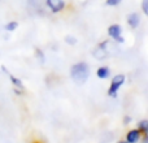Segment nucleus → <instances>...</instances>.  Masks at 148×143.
<instances>
[{
    "label": "nucleus",
    "mask_w": 148,
    "mask_h": 143,
    "mask_svg": "<svg viewBox=\"0 0 148 143\" xmlns=\"http://www.w3.org/2000/svg\"><path fill=\"white\" fill-rule=\"evenodd\" d=\"M70 76H72L73 81L75 83H84L90 77V68L86 63H78V64L73 65L70 69Z\"/></svg>",
    "instance_id": "f257e3e1"
},
{
    "label": "nucleus",
    "mask_w": 148,
    "mask_h": 143,
    "mask_svg": "<svg viewBox=\"0 0 148 143\" xmlns=\"http://www.w3.org/2000/svg\"><path fill=\"white\" fill-rule=\"evenodd\" d=\"M127 23L131 29H136L139 26V23H140V16L135 12L129 14L127 16Z\"/></svg>",
    "instance_id": "39448f33"
},
{
    "label": "nucleus",
    "mask_w": 148,
    "mask_h": 143,
    "mask_svg": "<svg viewBox=\"0 0 148 143\" xmlns=\"http://www.w3.org/2000/svg\"><path fill=\"white\" fill-rule=\"evenodd\" d=\"M121 1H122V0H107L105 4L109 5V7H116V5H118Z\"/></svg>",
    "instance_id": "ddd939ff"
},
{
    "label": "nucleus",
    "mask_w": 148,
    "mask_h": 143,
    "mask_svg": "<svg viewBox=\"0 0 148 143\" xmlns=\"http://www.w3.org/2000/svg\"><path fill=\"white\" fill-rule=\"evenodd\" d=\"M138 128H139V130H140V131H143V133L148 134V121L147 120L140 121V122L138 124Z\"/></svg>",
    "instance_id": "1a4fd4ad"
},
{
    "label": "nucleus",
    "mask_w": 148,
    "mask_h": 143,
    "mask_svg": "<svg viewBox=\"0 0 148 143\" xmlns=\"http://www.w3.org/2000/svg\"><path fill=\"white\" fill-rule=\"evenodd\" d=\"M127 122H130V117H126L125 118V124H127Z\"/></svg>",
    "instance_id": "dca6fc26"
},
{
    "label": "nucleus",
    "mask_w": 148,
    "mask_h": 143,
    "mask_svg": "<svg viewBox=\"0 0 148 143\" xmlns=\"http://www.w3.org/2000/svg\"><path fill=\"white\" fill-rule=\"evenodd\" d=\"M9 77H10V79H12V82H13V83H14V85H16V86H17V87H18V89L23 90V86H22V83H21V81H20V79L14 78V77H13V76H10V74H9Z\"/></svg>",
    "instance_id": "9b49d317"
},
{
    "label": "nucleus",
    "mask_w": 148,
    "mask_h": 143,
    "mask_svg": "<svg viewBox=\"0 0 148 143\" xmlns=\"http://www.w3.org/2000/svg\"><path fill=\"white\" fill-rule=\"evenodd\" d=\"M143 143H148V134H147V137H146V138L143 139Z\"/></svg>",
    "instance_id": "2eb2a0df"
},
{
    "label": "nucleus",
    "mask_w": 148,
    "mask_h": 143,
    "mask_svg": "<svg viewBox=\"0 0 148 143\" xmlns=\"http://www.w3.org/2000/svg\"><path fill=\"white\" fill-rule=\"evenodd\" d=\"M142 10L146 16H148V0H142Z\"/></svg>",
    "instance_id": "f8f14e48"
},
{
    "label": "nucleus",
    "mask_w": 148,
    "mask_h": 143,
    "mask_svg": "<svg viewBox=\"0 0 148 143\" xmlns=\"http://www.w3.org/2000/svg\"><path fill=\"white\" fill-rule=\"evenodd\" d=\"M118 143H129V142H127V141H126V142H125V141H121V142H118Z\"/></svg>",
    "instance_id": "f3484780"
},
{
    "label": "nucleus",
    "mask_w": 148,
    "mask_h": 143,
    "mask_svg": "<svg viewBox=\"0 0 148 143\" xmlns=\"http://www.w3.org/2000/svg\"><path fill=\"white\" fill-rule=\"evenodd\" d=\"M65 41H66L69 44H74V43L77 42V39L73 38V36H66V38H65Z\"/></svg>",
    "instance_id": "4468645a"
},
{
    "label": "nucleus",
    "mask_w": 148,
    "mask_h": 143,
    "mask_svg": "<svg viewBox=\"0 0 148 143\" xmlns=\"http://www.w3.org/2000/svg\"><path fill=\"white\" fill-rule=\"evenodd\" d=\"M94 56L96 57L97 60H105L108 56V50L104 48V44H100L99 47H96V50L94 51Z\"/></svg>",
    "instance_id": "423d86ee"
},
{
    "label": "nucleus",
    "mask_w": 148,
    "mask_h": 143,
    "mask_svg": "<svg viewBox=\"0 0 148 143\" xmlns=\"http://www.w3.org/2000/svg\"><path fill=\"white\" fill-rule=\"evenodd\" d=\"M123 82H125V76H123V74H118V76H116L114 78L112 79V83H110L108 94H109L110 96H116L117 92H118V90H120V87L123 85Z\"/></svg>",
    "instance_id": "f03ea898"
},
{
    "label": "nucleus",
    "mask_w": 148,
    "mask_h": 143,
    "mask_svg": "<svg viewBox=\"0 0 148 143\" xmlns=\"http://www.w3.org/2000/svg\"><path fill=\"white\" fill-rule=\"evenodd\" d=\"M108 34H109L116 42H118V43H123V42H125V39H123V36H122V28H121L120 25H117V23L110 25L109 28H108Z\"/></svg>",
    "instance_id": "7ed1b4c3"
},
{
    "label": "nucleus",
    "mask_w": 148,
    "mask_h": 143,
    "mask_svg": "<svg viewBox=\"0 0 148 143\" xmlns=\"http://www.w3.org/2000/svg\"><path fill=\"white\" fill-rule=\"evenodd\" d=\"M109 74H110V70H109V68H108V67H101V68H99V69H97V77H99V78H101V79L108 78V77H109Z\"/></svg>",
    "instance_id": "6e6552de"
},
{
    "label": "nucleus",
    "mask_w": 148,
    "mask_h": 143,
    "mask_svg": "<svg viewBox=\"0 0 148 143\" xmlns=\"http://www.w3.org/2000/svg\"><path fill=\"white\" fill-rule=\"evenodd\" d=\"M17 26H18V23L13 21V22H9L8 25H5V30H8V31H13L16 28H17Z\"/></svg>",
    "instance_id": "9d476101"
},
{
    "label": "nucleus",
    "mask_w": 148,
    "mask_h": 143,
    "mask_svg": "<svg viewBox=\"0 0 148 143\" xmlns=\"http://www.w3.org/2000/svg\"><path fill=\"white\" fill-rule=\"evenodd\" d=\"M139 135H140V130L139 129H134V130H130L126 135V141L129 143H136L139 139Z\"/></svg>",
    "instance_id": "0eeeda50"
},
{
    "label": "nucleus",
    "mask_w": 148,
    "mask_h": 143,
    "mask_svg": "<svg viewBox=\"0 0 148 143\" xmlns=\"http://www.w3.org/2000/svg\"><path fill=\"white\" fill-rule=\"evenodd\" d=\"M47 5H48L49 9H51L53 13H57V12L64 9L65 1L64 0H47Z\"/></svg>",
    "instance_id": "20e7f679"
}]
</instances>
